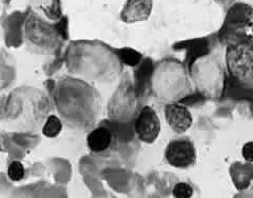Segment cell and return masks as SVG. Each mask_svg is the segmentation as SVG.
<instances>
[{
  "label": "cell",
  "mask_w": 253,
  "mask_h": 198,
  "mask_svg": "<svg viewBox=\"0 0 253 198\" xmlns=\"http://www.w3.org/2000/svg\"><path fill=\"white\" fill-rule=\"evenodd\" d=\"M7 176L13 181H19L25 177V167L19 161H13L7 169Z\"/></svg>",
  "instance_id": "cell-15"
},
{
  "label": "cell",
  "mask_w": 253,
  "mask_h": 198,
  "mask_svg": "<svg viewBox=\"0 0 253 198\" xmlns=\"http://www.w3.org/2000/svg\"><path fill=\"white\" fill-rule=\"evenodd\" d=\"M112 132L107 128H97L90 132L86 142L90 150L94 153L105 152L112 144Z\"/></svg>",
  "instance_id": "cell-13"
},
{
  "label": "cell",
  "mask_w": 253,
  "mask_h": 198,
  "mask_svg": "<svg viewBox=\"0 0 253 198\" xmlns=\"http://www.w3.org/2000/svg\"><path fill=\"white\" fill-rule=\"evenodd\" d=\"M137 53L136 52H132L131 50L128 51H122L120 52V56L122 58V60H124L126 63H130V65H136L137 61L139 59H135V57L137 56Z\"/></svg>",
  "instance_id": "cell-18"
},
{
  "label": "cell",
  "mask_w": 253,
  "mask_h": 198,
  "mask_svg": "<svg viewBox=\"0 0 253 198\" xmlns=\"http://www.w3.org/2000/svg\"><path fill=\"white\" fill-rule=\"evenodd\" d=\"M152 11V0H126L122 12V19L126 22L146 20Z\"/></svg>",
  "instance_id": "cell-11"
},
{
  "label": "cell",
  "mask_w": 253,
  "mask_h": 198,
  "mask_svg": "<svg viewBox=\"0 0 253 198\" xmlns=\"http://www.w3.org/2000/svg\"><path fill=\"white\" fill-rule=\"evenodd\" d=\"M133 101L132 93L128 89L121 88L117 90L111 100V105H109V115L117 121L129 119L130 113L133 111Z\"/></svg>",
  "instance_id": "cell-10"
},
{
  "label": "cell",
  "mask_w": 253,
  "mask_h": 198,
  "mask_svg": "<svg viewBox=\"0 0 253 198\" xmlns=\"http://www.w3.org/2000/svg\"><path fill=\"white\" fill-rule=\"evenodd\" d=\"M230 176L235 188L240 191L246 190L253 181V163L252 162H234L231 164Z\"/></svg>",
  "instance_id": "cell-12"
},
{
  "label": "cell",
  "mask_w": 253,
  "mask_h": 198,
  "mask_svg": "<svg viewBox=\"0 0 253 198\" xmlns=\"http://www.w3.org/2000/svg\"><path fill=\"white\" fill-rule=\"evenodd\" d=\"M172 194L176 198H189L193 194V188L187 183H178L174 186Z\"/></svg>",
  "instance_id": "cell-16"
},
{
  "label": "cell",
  "mask_w": 253,
  "mask_h": 198,
  "mask_svg": "<svg viewBox=\"0 0 253 198\" xmlns=\"http://www.w3.org/2000/svg\"><path fill=\"white\" fill-rule=\"evenodd\" d=\"M165 158L174 168L187 169L196 161V150L188 138L174 139L166 147Z\"/></svg>",
  "instance_id": "cell-7"
},
{
  "label": "cell",
  "mask_w": 253,
  "mask_h": 198,
  "mask_svg": "<svg viewBox=\"0 0 253 198\" xmlns=\"http://www.w3.org/2000/svg\"><path fill=\"white\" fill-rule=\"evenodd\" d=\"M135 132L138 138L146 144H153L161 133V121L155 110L151 107H145L136 118Z\"/></svg>",
  "instance_id": "cell-8"
},
{
  "label": "cell",
  "mask_w": 253,
  "mask_h": 198,
  "mask_svg": "<svg viewBox=\"0 0 253 198\" xmlns=\"http://www.w3.org/2000/svg\"><path fill=\"white\" fill-rule=\"evenodd\" d=\"M50 111L45 95L33 89L15 90L7 98L4 121L13 129L33 131L39 129Z\"/></svg>",
  "instance_id": "cell-2"
},
{
  "label": "cell",
  "mask_w": 253,
  "mask_h": 198,
  "mask_svg": "<svg viewBox=\"0 0 253 198\" xmlns=\"http://www.w3.org/2000/svg\"><path fill=\"white\" fill-rule=\"evenodd\" d=\"M242 155L245 161L253 163V141L246 142L242 148Z\"/></svg>",
  "instance_id": "cell-17"
},
{
  "label": "cell",
  "mask_w": 253,
  "mask_h": 198,
  "mask_svg": "<svg viewBox=\"0 0 253 198\" xmlns=\"http://www.w3.org/2000/svg\"><path fill=\"white\" fill-rule=\"evenodd\" d=\"M165 118L170 128L178 134L186 133L193 123V118L189 109L177 102L165 106Z\"/></svg>",
  "instance_id": "cell-9"
},
{
  "label": "cell",
  "mask_w": 253,
  "mask_h": 198,
  "mask_svg": "<svg viewBox=\"0 0 253 198\" xmlns=\"http://www.w3.org/2000/svg\"><path fill=\"white\" fill-rule=\"evenodd\" d=\"M192 78L197 90L206 96L217 97L223 94L225 73L214 59L196 60L192 68Z\"/></svg>",
  "instance_id": "cell-5"
},
{
  "label": "cell",
  "mask_w": 253,
  "mask_h": 198,
  "mask_svg": "<svg viewBox=\"0 0 253 198\" xmlns=\"http://www.w3.org/2000/svg\"><path fill=\"white\" fill-rule=\"evenodd\" d=\"M226 58L229 70L237 80L253 85V42L230 47Z\"/></svg>",
  "instance_id": "cell-6"
},
{
  "label": "cell",
  "mask_w": 253,
  "mask_h": 198,
  "mask_svg": "<svg viewBox=\"0 0 253 198\" xmlns=\"http://www.w3.org/2000/svg\"><path fill=\"white\" fill-rule=\"evenodd\" d=\"M61 130H62V123L59 118L55 115L47 116L45 123L42 128L43 135L45 137L54 138L59 135Z\"/></svg>",
  "instance_id": "cell-14"
},
{
  "label": "cell",
  "mask_w": 253,
  "mask_h": 198,
  "mask_svg": "<svg viewBox=\"0 0 253 198\" xmlns=\"http://www.w3.org/2000/svg\"><path fill=\"white\" fill-rule=\"evenodd\" d=\"M68 66L73 74L92 81H111L120 72V61L104 47L78 44L71 49Z\"/></svg>",
  "instance_id": "cell-3"
},
{
  "label": "cell",
  "mask_w": 253,
  "mask_h": 198,
  "mask_svg": "<svg viewBox=\"0 0 253 198\" xmlns=\"http://www.w3.org/2000/svg\"><path fill=\"white\" fill-rule=\"evenodd\" d=\"M152 90L155 96L167 105L178 102L188 96L192 91V86L181 63L164 61L154 71Z\"/></svg>",
  "instance_id": "cell-4"
},
{
  "label": "cell",
  "mask_w": 253,
  "mask_h": 198,
  "mask_svg": "<svg viewBox=\"0 0 253 198\" xmlns=\"http://www.w3.org/2000/svg\"><path fill=\"white\" fill-rule=\"evenodd\" d=\"M60 114L76 128L86 129L96 120L99 100L95 91L79 80L66 79L56 92Z\"/></svg>",
  "instance_id": "cell-1"
}]
</instances>
